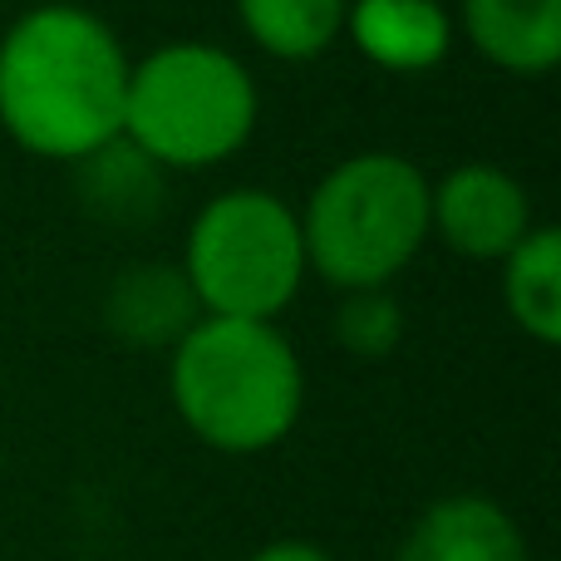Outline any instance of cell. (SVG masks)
I'll list each match as a JSON object with an SVG mask.
<instances>
[{
    "label": "cell",
    "instance_id": "cell-13",
    "mask_svg": "<svg viewBox=\"0 0 561 561\" xmlns=\"http://www.w3.org/2000/svg\"><path fill=\"white\" fill-rule=\"evenodd\" d=\"M335 340L355 359H385L404 340V310L385 290H345L335 310Z\"/></svg>",
    "mask_w": 561,
    "mask_h": 561
},
{
    "label": "cell",
    "instance_id": "cell-4",
    "mask_svg": "<svg viewBox=\"0 0 561 561\" xmlns=\"http://www.w3.org/2000/svg\"><path fill=\"white\" fill-rule=\"evenodd\" d=\"M306 272L335 290H385L428 242V178L399 153H355L306 197Z\"/></svg>",
    "mask_w": 561,
    "mask_h": 561
},
{
    "label": "cell",
    "instance_id": "cell-2",
    "mask_svg": "<svg viewBox=\"0 0 561 561\" xmlns=\"http://www.w3.org/2000/svg\"><path fill=\"white\" fill-rule=\"evenodd\" d=\"M168 394L217 454H266L306 409V365L276 320L203 316L173 345Z\"/></svg>",
    "mask_w": 561,
    "mask_h": 561
},
{
    "label": "cell",
    "instance_id": "cell-3",
    "mask_svg": "<svg viewBox=\"0 0 561 561\" xmlns=\"http://www.w3.org/2000/svg\"><path fill=\"white\" fill-rule=\"evenodd\" d=\"M262 118L256 79L232 49L173 39L128 69L124 144L153 168H217L247 148Z\"/></svg>",
    "mask_w": 561,
    "mask_h": 561
},
{
    "label": "cell",
    "instance_id": "cell-6",
    "mask_svg": "<svg viewBox=\"0 0 561 561\" xmlns=\"http://www.w3.org/2000/svg\"><path fill=\"white\" fill-rule=\"evenodd\" d=\"M533 227V197L497 163H463L428 183V237L468 262H503Z\"/></svg>",
    "mask_w": 561,
    "mask_h": 561
},
{
    "label": "cell",
    "instance_id": "cell-7",
    "mask_svg": "<svg viewBox=\"0 0 561 561\" xmlns=\"http://www.w3.org/2000/svg\"><path fill=\"white\" fill-rule=\"evenodd\" d=\"M399 561H533L527 537L503 503L483 493L438 497L409 527Z\"/></svg>",
    "mask_w": 561,
    "mask_h": 561
},
{
    "label": "cell",
    "instance_id": "cell-9",
    "mask_svg": "<svg viewBox=\"0 0 561 561\" xmlns=\"http://www.w3.org/2000/svg\"><path fill=\"white\" fill-rule=\"evenodd\" d=\"M345 35L369 65L424 75L454 49V15L444 0H350Z\"/></svg>",
    "mask_w": 561,
    "mask_h": 561
},
{
    "label": "cell",
    "instance_id": "cell-5",
    "mask_svg": "<svg viewBox=\"0 0 561 561\" xmlns=\"http://www.w3.org/2000/svg\"><path fill=\"white\" fill-rule=\"evenodd\" d=\"M178 272L203 316L276 320L306 280L296 207L266 187L217 193L187 227Z\"/></svg>",
    "mask_w": 561,
    "mask_h": 561
},
{
    "label": "cell",
    "instance_id": "cell-12",
    "mask_svg": "<svg viewBox=\"0 0 561 561\" xmlns=\"http://www.w3.org/2000/svg\"><path fill=\"white\" fill-rule=\"evenodd\" d=\"M350 0H237L247 39L272 59H316L345 35Z\"/></svg>",
    "mask_w": 561,
    "mask_h": 561
},
{
    "label": "cell",
    "instance_id": "cell-14",
    "mask_svg": "<svg viewBox=\"0 0 561 561\" xmlns=\"http://www.w3.org/2000/svg\"><path fill=\"white\" fill-rule=\"evenodd\" d=\"M252 561H330L325 552H320L316 542H296V537H286V542H272L262 547Z\"/></svg>",
    "mask_w": 561,
    "mask_h": 561
},
{
    "label": "cell",
    "instance_id": "cell-11",
    "mask_svg": "<svg viewBox=\"0 0 561 561\" xmlns=\"http://www.w3.org/2000/svg\"><path fill=\"white\" fill-rule=\"evenodd\" d=\"M503 306L513 325L537 345L561 340V237L557 227H533L503 256Z\"/></svg>",
    "mask_w": 561,
    "mask_h": 561
},
{
    "label": "cell",
    "instance_id": "cell-1",
    "mask_svg": "<svg viewBox=\"0 0 561 561\" xmlns=\"http://www.w3.org/2000/svg\"><path fill=\"white\" fill-rule=\"evenodd\" d=\"M124 39L84 5H35L0 35V128L30 158L84 163L124 138Z\"/></svg>",
    "mask_w": 561,
    "mask_h": 561
},
{
    "label": "cell",
    "instance_id": "cell-8",
    "mask_svg": "<svg viewBox=\"0 0 561 561\" xmlns=\"http://www.w3.org/2000/svg\"><path fill=\"white\" fill-rule=\"evenodd\" d=\"M493 69L542 79L561 59V0H463L458 25Z\"/></svg>",
    "mask_w": 561,
    "mask_h": 561
},
{
    "label": "cell",
    "instance_id": "cell-10",
    "mask_svg": "<svg viewBox=\"0 0 561 561\" xmlns=\"http://www.w3.org/2000/svg\"><path fill=\"white\" fill-rule=\"evenodd\" d=\"M104 316L118 340H128L138 350H153V345H178L203 320V310H197L183 272H168V266L148 262L114 280Z\"/></svg>",
    "mask_w": 561,
    "mask_h": 561
}]
</instances>
